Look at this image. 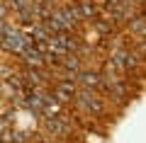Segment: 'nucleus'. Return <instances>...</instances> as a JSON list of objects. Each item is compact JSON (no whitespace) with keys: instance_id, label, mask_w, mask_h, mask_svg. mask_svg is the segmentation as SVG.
<instances>
[{"instance_id":"nucleus-1","label":"nucleus","mask_w":146,"mask_h":143,"mask_svg":"<svg viewBox=\"0 0 146 143\" xmlns=\"http://www.w3.org/2000/svg\"><path fill=\"white\" fill-rule=\"evenodd\" d=\"M44 121V131L49 138H61V141H73V124L61 114L54 117H42Z\"/></svg>"},{"instance_id":"nucleus-2","label":"nucleus","mask_w":146,"mask_h":143,"mask_svg":"<svg viewBox=\"0 0 146 143\" xmlns=\"http://www.w3.org/2000/svg\"><path fill=\"white\" fill-rule=\"evenodd\" d=\"M73 102L78 104L83 112H88L90 117H102L105 114V102H102V97L95 95V90L80 87V90L76 92V100H73Z\"/></svg>"},{"instance_id":"nucleus-3","label":"nucleus","mask_w":146,"mask_h":143,"mask_svg":"<svg viewBox=\"0 0 146 143\" xmlns=\"http://www.w3.org/2000/svg\"><path fill=\"white\" fill-rule=\"evenodd\" d=\"M127 32H129L131 36H136V39H144L146 36V17H144V12H136V15L127 22Z\"/></svg>"},{"instance_id":"nucleus-4","label":"nucleus","mask_w":146,"mask_h":143,"mask_svg":"<svg viewBox=\"0 0 146 143\" xmlns=\"http://www.w3.org/2000/svg\"><path fill=\"white\" fill-rule=\"evenodd\" d=\"M61 71L63 73H71V75L76 78V73L83 71V58H80L78 53H66V56L61 58Z\"/></svg>"},{"instance_id":"nucleus-5","label":"nucleus","mask_w":146,"mask_h":143,"mask_svg":"<svg viewBox=\"0 0 146 143\" xmlns=\"http://www.w3.org/2000/svg\"><path fill=\"white\" fill-rule=\"evenodd\" d=\"M76 80L83 87H88V90H98L100 87V73L98 71H78L76 73Z\"/></svg>"},{"instance_id":"nucleus-6","label":"nucleus","mask_w":146,"mask_h":143,"mask_svg":"<svg viewBox=\"0 0 146 143\" xmlns=\"http://www.w3.org/2000/svg\"><path fill=\"white\" fill-rule=\"evenodd\" d=\"M20 56L25 58V63H27L29 68H44V58H42V53H39V51L34 49V44H32V46H27V49H22V51H20Z\"/></svg>"},{"instance_id":"nucleus-7","label":"nucleus","mask_w":146,"mask_h":143,"mask_svg":"<svg viewBox=\"0 0 146 143\" xmlns=\"http://www.w3.org/2000/svg\"><path fill=\"white\" fill-rule=\"evenodd\" d=\"M61 10V15L68 20V24H71V29H76V27H80V22H83V17H80V12H78V5H63V7H58Z\"/></svg>"},{"instance_id":"nucleus-8","label":"nucleus","mask_w":146,"mask_h":143,"mask_svg":"<svg viewBox=\"0 0 146 143\" xmlns=\"http://www.w3.org/2000/svg\"><path fill=\"white\" fill-rule=\"evenodd\" d=\"M76 5H78V12H80V17H83V22L85 20H95V17L100 15L98 5H93V0H78Z\"/></svg>"},{"instance_id":"nucleus-9","label":"nucleus","mask_w":146,"mask_h":143,"mask_svg":"<svg viewBox=\"0 0 146 143\" xmlns=\"http://www.w3.org/2000/svg\"><path fill=\"white\" fill-rule=\"evenodd\" d=\"M93 27H95V32H98L100 36H112L117 32V24L112 20H100V17L93 20Z\"/></svg>"},{"instance_id":"nucleus-10","label":"nucleus","mask_w":146,"mask_h":143,"mask_svg":"<svg viewBox=\"0 0 146 143\" xmlns=\"http://www.w3.org/2000/svg\"><path fill=\"white\" fill-rule=\"evenodd\" d=\"M29 3H32V0H10V7L17 12V10H22V7H27Z\"/></svg>"},{"instance_id":"nucleus-11","label":"nucleus","mask_w":146,"mask_h":143,"mask_svg":"<svg viewBox=\"0 0 146 143\" xmlns=\"http://www.w3.org/2000/svg\"><path fill=\"white\" fill-rule=\"evenodd\" d=\"M7 10H10V5L3 0V3H0V20H5V17H7Z\"/></svg>"},{"instance_id":"nucleus-12","label":"nucleus","mask_w":146,"mask_h":143,"mask_svg":"<svg viewBox=\"0 0 146 143\" xmlns=\"http://www.w3.org/2000/svg\"><path fill=\"white\" fill-rule=\"evenodd\" d=\"M7 129H12V124H10V121H5V119L0 117V133H5Z\"/></svg>"},{"instance_id":"nucleus-13","label":"nucleus","mask_w":146,"mask_h":143,"mask_svg":"<svg viewBox=\"0 0 146 143\" xmlns=\"http://www.w3.org/2000/svg\"><path fill=\"white\" fill-rule=\"evenodd\" d=\"M5 22H7V20H0V39H3V36H5V27H7Z\"/></svg>"}]
</instances>
